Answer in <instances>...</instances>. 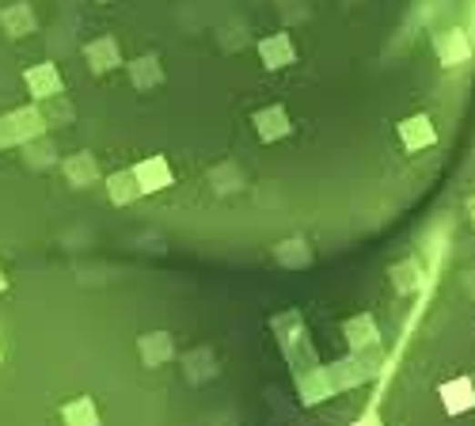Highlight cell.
<instances>
[{"mask_svg":"<svg viewBox=\"0 0 475 426\" xmlns=\"http://www.w3.org/2000/svg\"><path fill=\"white\" fill-rule=\"evenodd\" d=\"M403 141H407V148H422V145H434V141H438V130H434V122H430L426 115H419V118H407V122H403Z\"/></svg>","mask_w":475,"mask_h":426,"instance_id":"3","label":"cell"},{"mask_svg":"<svg viewBox=\"0 0 475 426\" xmlns=\"http://www.w3.org/2000/svg\"><path fill=\"white\" fill-rule=\"evenodd\" d=\"M441 400H445V408L452 415H457V411H471L475 408V380L471 377L445 380V385H441Z\"/></svg>","mask_w":475,"mask_h":426,"instance_id":"1","label":"cell"},{"mask_svg":"<svg viewBox=\"0 0 475 426\" xmlns=\"http://www.w3.org/2000/svg\"><path fill=\"white\" fill-rule=\"evenodd\" d=\"M468 218H471V225H475V195L468 198Z\"/></svg>","mask_w":475,"mask_h":426,"instance_id":"4","label":"cell"},{"mask_svg":"<svg viewBox=\"0 0 475 426\" xmlns=\"http://www.w3.org/2000/svg\"><path fill=\"white\" fill-rule=\"evenodd\" d=\"M438 54H441V61L445 66H464V61L471 57V38H468V31H449V35H441L438 38Z\"/></svg>","mask_w":475,"mask_h":426,"instance_id":"2","label":"cell"}]
</instances>
